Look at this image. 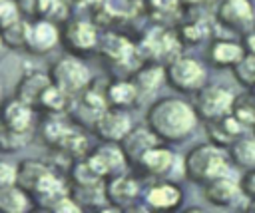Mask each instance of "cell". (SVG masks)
Returning <instances> with one entry per match:
<instances>
[{
    "label": "cell",
    "mask_w": 255,
    "mask_h": 213,
    "mask_svg": "<svg viewBox=\"0 0 255 213\" xmlns=\"http://www.w3.org/2000/svg\"><path fill=\"white\" fill-rule=\"evenodd\" d=\"M181 165L183 175L197 185H205L223 175H233V163L229 159L227 149L211 141L191 147L185 153Z\"/></svg>",
    "instance_id": "2"
},
{
    "label": "cell",
    "mask_w": 255,
    "mask_h": 213,
    "mask_svg": "<svg viewBox=\"0 0 255 213\" xmlns=\"http://www.w3.org/2000/svg\"><path fill=\"white\" fill-rule=\"evenodd\" d=\"M239 185H241V191L247 199H255V167L245 169L243 177L239 179Z\"/></svg>",
    "instance_id": "36"
},
{
    "label": "cell",
    "mask_w": 255,
    "mask_h": 213,
    "mask_svg": "<svg viewBox=\"0 0 255 213\" xmlns=\"http://www.w3.org/2000/svg\"><path fill=\"white\" fill-rule=\"evenodd\" d=\"M52 149H56L60 155H66L68 159L76 161V159L86 157L92 147H90L88 135H86L82 129H76L74 125H70L68 131L58 139V143H56Z\"/></svg>",
    "instance_id": "23"
},
{
    "label": "cell",
    "mask_w": 255,
    "mask_h": 213,
    "mask_svg": "<svg viewBox=\"0 0 255 213\" xmlns=\"http://www.w3.org/2000/svg\"><path fill=\"white\" fill-rule=\"evenodd\" d=\"M181 44H187V46H195V44H201L203 40H207L211 36V26L205 18H193V20H185L179 30H175Z\"/></svg>",
    "instance_id": "28"
},
{
    "label": "cell",
    "mask_w": 255,
    "mask_h": 213,
    "mask_svg": "<svg viewBox=\"0 0 255 213\" xmlns=\"http://www.w3.org/2000/svg\"><path fill=\"white\" fill-rule=\"evenodd\" d=\"M60 42L66 46L70 54L88 56L98 50L100 34L96 24L88 20H70L66 22L64 30H60Z\"/></svg>",
    "instance_id": "6"
},
{
    "label": "cell",
    "mask_w": 255,
    "mask_h": 213,
    "mask_svg": "<svg viewBox=\"0 0 255 213\" xmlns=\"http://www.w3.org/2000/svg\"><path fill=\"white\" fill-rule=\"evenodd\" d=\"M243 129H245V127H243L231 113L205 121V131H207L209 141L215 143V145H221V147H225V149H227L237 137L243 135Z\"/></svg>",
    "instance_id": "19"
},
{
    "label": "cell",
    "mask_w": 255,
    "mask_h": 213,
    "mask_svg": "<svg viewBox=\"0 0 255 213\" xmlns=\"http://www.w3.org/2000/svg\"><path fill=\"white\" fill-rule=\"evenodd\" d=\"M141 201L145 209L151 211H171L177 209L183 201V191L175 181L169 179H153L141 191Z\"/></svg>",
    "instance_id": "11"
},
{
    "label": "cell",
    "mask_w": 255,
    "mask_h": 213,
    "mask_svg": "<svg viewBox=\"0 0 255 213\" xmlns=\"http://www.w3.org/2000/svg\"><path fill=\"white\" fill-rule=\"evenodd\" d=\"M205 2H211V4H219L221 0H205Z\"/></svg>",
    "instance_id": "40"
},
{
    "label": "cell",
    "mask_w": 255,
    "mask_h": 213,
    "mask_svg": "<svg viewBox=\"0 0 255 213\" xmlns=\"http://www.w3.org/2000/svg\"><path fill=\"white\" fill-rule=\"evenodd\" d=\"M86 161L102 179L124 173L128 171V165H129L120 143H114V141H102L100 145L92 147L86 155Z\"/></svg>",
    "instance_id": "8"
},
{
    "label": "cell",
    "mask_w": 255,
    "mask_h": 213,
    "mask_svg": "<svg viewBox=\"0 0 255 213\" xmlns=\"http://www.w3.org/2000/svg\"><path fill=\"white\" fill-rule=\"evenodd\" d=\"M245 56V50L235 40H213L207 50L209 64L215 68H233L241 58Z\"/></svg>",
    "instance_id": "22"
},
{
    "label": "cell",
    "mask_w": 255,
    "mask_h": 213,
    "mask_svg": "<svg viewBox=\"0 0 255 213\" xmlns=\"http://www.w3.org/2000/svg\"><path fill=\"white\" fill-rule=\"evenodd\" d=\"M68 16L66 0H38V18H48L52 22H64Z\"/></svg>",
    "instance_id": "33"
},
{
    "label": "cell",
    "mask_w": 255,
    "mask_h": 213,
    "mask_svg": "<svg viewBox=\"0 0 255 213\" xmlns=\"http://www.w3.org/2000/svg\"><path fill=\"white\" fill-rule=\"evenodd\" d=\"M149 4L159 12H171L181 4V0H149Z\"/></svg>",
    "instance_id": "37"
},
{
    "label": "cell",
    "mask_w": 255,
    "mask_h": 213,
    "mask_svg": "<svg viewBox=\"0 0 255 213\" xmlns=\"http://www.w3.org/2000/svg\"><path fill=\"white\" fill-rule=\"evenodd\" d=\"M98 50L114 64H126L128 58L135 54V46L122 34H106L104 38H100Z\"/></svg>",
    "instance_id": "24"
},
{
    "label": "cell",
    "mask_w": 255,
    "mask_h": 213,
    "mask_svg": "<svg viewBox=\"0 0 255 213\" xmlns=\"http://www.w3.org/2000/svg\"><path fill=\"white\" fill-rule=\"evenodd\" d=\"M58 44H60V28L56 22H52L48 18L28 20L24 52H28L32 56H44V54L52 52Z\"/></svg>",
    "instance_id": "10"
},
{
    "label": "cell",
    "mask_w": 255,
    "mask_h": 213,
    "mask_svg": "<svg viewBox=\"0 0 255 213\" xmlns=\"http://www.w3.org/2000/svg\"><path fill=\"white\" fill-rule=\"evenodd\" d=\"M241 46H243L245 54L255 56V30H249V32L243 34V44Z\"/></svg>",
    "instance_id": "38"
},
{
    "label": "cell",
    "mask_w": 255,
    "mask_h": 213,
    "mask_svg": "<svg viewBox=\"0 0 255 213\" xmlns=\"http://www.w3.org/2000/svg\"><path fill=\"white\" fill-rule=\"evenodd\" d=\"M72 100H74V96H70L62 88L50 84L48 90L40 98L38 109H44L46 113H66L72 107Z\"/></svg>",
    "instance_id": "27"
},
{
    "label": "cell",
    "mask_w": 255,
    "mask_h": 213,
    "mask_svg": "<svg viewBox=\"0 0 255 213\" xmlns=\"http://www.w3.org/2000/svg\"><path fill=\"white\" fill-rule=\"evenodd\" d=\"M157 143H161L159 141V137L151 131V127L147 125V123H143V125H135L133 123V127L124 135V139L120 141V147H122V151H124V155L128 157V161L129 163H137V159L149 149V147H153V145H157Z\"/></svg>",
    "instance_id": "16"
},
{
    "label": "cell",
    "mask_w": 255,
    "mask_h": 213,
    "mask_svg": "<svg viewBox=\"0 0 255 213\" xmlns=\"http://www.w3.org/2000/svg\"><path fill=\"white\" fill-rule=\"evenodd\" d=\"M207 82L205 66L193 56H175L165 64V84L179 94H195Z\"/></svg>",
    "instance_id": "4"
},
{
    "label": "cell",
    "mask_w": 255,
    "mask_h": 213,
    "mask_svg": "<svg viewBox=\"0 0 255 213\" xmlns=\"http://www.w3.org/2000/svg\"><path fill=\"white\" fill-rule=\"evenodd\" d=\"M215 16L223 28L235 34H245L255 24V12L251 0H221L217 4Z\"/></svg>",
    "instance_id": "12"
},
{
    "label": "cell",
    "mask_w": 255,
    "mask_h": 213,
    "mask_svg": "<svg viewBox=\"0 0 255 213\" xmlns=\"http://www.w3.org/2000/svg\"><path fill=\"white\" fill-rule=\"evenodd\" d=\"M229 159L235 167H255V135H241L227 147Z\"/></svg>",
    "instance_id": "26"
},
{
    "label": "cell",
    "mask_w": 255,
    "mask_h": 213,
    "mask_svg": "<svg viewBox=\"0 0 255 213\" xmlns=\"http://www.w3.org/2000/svg\"><path fill=\"white\" fill-rule=\"evenodd\" d=\"M0 94H2V86H0Z\"/></svg>",
    "instance_id": "41"
},
{
    "label": "cell",
    "mask_w": 255,
    "mask_h": 213,
    "mask_svg": "<svg viewBox=\"0 0 255 213\" xmlns=\"http://www.w3.org/2000/svg\"><path fill=\"white\" fill-rule=\"evenodd\" d=\"M131 127H133V121H131L129 111L120 109V107H112V106L104 107L92 119V129H94L96 137L102 139V141L120 143Z\"/></svg>",
    "instance_id": "7"
},
{
    "label": "cell",
    "mask_w": 255,
    "mask_h": 213,
    "mask_svg": "<svg viewBox=\"0 0 255 213\" xmlns=\"http://www.w3.org/2000/svg\"><path fill=\"white\" fill-rule=\"evenodd\" d=\"M18 179V165L12 161H4L0 159V187L12 185Z\"/></svg>",
    "instance_id": "35"
},
{
    "label": "cell",
    "mask_w": 255,
    "mask_h": 213,
    "mask_svg": "<svg viewBox=\"0 0 255 213\" xmlns=\"http://www.w3.org/2000/svg\"><path fill=\"white\" fill-rule=\"evenodd\" d=\"M139 167V171L145 175V177H151V179H169L173 173H175V165H177V155L157 143L153 147H149L135 163Z\"/></svg>",
    "instance_id": "13"
},
{
    "label": "cell",
    "mask_w": 255,
    "mask_h": 213,
    "mask_svg": "<svg viewBox=\"0 0 255 213\" xmlns=\"http://www.w3.org/2000/svg\"><path fill=\"white\" fill-rule=\"evenodd\" d=\"M145 123L159 137V141L179 143L195 131L199 117L193 104L175 96H165L149 104L145 111Z\"/></svg>",
    "instance_id": "1"
},
{
    "label": "cell",
    "mask_w": 255,
    "mask_h": 213,
    "mask_svg": "<svg viewBox=\"0 0 255 213\" xmlns=\"http://www.w3.org/2000/svg\"><path fill=\"white\" fill-rule=\"evenodd\" d=\"M104 92H106V102L112 107L131 109L139 102V94H137L133 82L128 80V78H118V80L108 82V86H106Z\"/></svg>",
    "instance_id": "21"
},
{
    "label": "cell",
    "mask_w": 255,
    "mask_h": 213,
    "mask_svg": "<svg viewBox=\"0 0 255 213\" xmlns=\"http://www.w3.org/2000/svg\"><path fill=\"white\" fill-rule=\"evenodd\" d=\"M52 165L40 159H24L18 163V179L16 183L22 185L32 197L34 193L40 189V185L44 183V179L52 173Z\"/></svg>",
    "instance_id": "20"
},
{
    "label": "cell",
    "mask_w": 255,
    "mask_h": 213,
    "mask_svg": "<svg viewBox=\"0 0 255 213\" xmlns=\"http://www.w3.org/2000/svg\"><path fill=\"white\" fill-rule=\"evenodd\" d=\"M26 26H28L26 18H20V20L8 24V26H2L0 28V42L10 50H24Z\"/></svg>",
    "instance_id": "31"
},
{
    "label": "cell",
    "mask_w": 255,
    "mask_h": 213,
    "mask_svg": "<svg viewBox=\"0 0 255 213\" xmlns=\"http://www.w3.org/2000/svg\"><path fill=\"white\" fill-rule=\"evenodd\" d=\"M52 84L50 80V74L48 72H40V70H32V72H26L20 82L16 84V90H14V98H18L20 102L32 106L34 109H38L40 106V98L42 94L48 90V86Z\"/></svg>",
    "instance_id": "18"
},
{
    "label": "cell",
    "mask_w": 255,
    "mask_h": 213,
    "mask_svg": "<svg viewBox=\"0 0 255 213\" xmlns=\"http://www.w3.org/2000/svg\"><path fill=\"white\" fill-rule=\"evenodd\" d=\"M203 195L215 207H235L241 199H247L241 191L239 179H235L233 175H223V177H217V179L205 183Z\"/></svg>",
    "instance_id": "14"
},
{
    "label": "cell",
    "mask_w": 255,
    "mask_h": 213,
    "mask_svg": "<svg viewBox=\"0 0 255 213\" xmlns=\"http://www.w3.org/2000/svg\"><path fill=\"white\" fill-rule=\"evenodd\" d=\"M34 207V197L18 183L0 187V211L2 213H26Z\"/></svg>",
    "instance_id": "25"
},
{
    "label": "cell",
    "mask_w": 255,
    "mask_h": 213,
    "mask_svg": "<svg viewBox=\"0 0 255 213\" xmlns=\"http://www.w3.org/2000/svg\"><path fill=\"white\" fill-rule=\"evenodd\" d=\"M231 115L243 127H255V98L251 90H247L241 96H235L231 106Z\"/></svg>",
    "instance_id": "30"
},
{
    "label": "cell",
    "mask_w": 255,
    "mask_h": 213,
    "mask_svg": "<svg viewBox=\"0 0 255 213\" xmlns=\"http://www.w3.org/2000/svg\"><path fill=\"white\" fill-rule=\"evenodd\" d=\"M235 94L219 84H211V86H203L199 92H195V102L193 107L197 111V117L203 121L221 117L231 113V106H233Z\"/></svg>",
    "instance_id": "5"
},
{
    "label": "cell",
    "mask_w": 255,
    "mask_h": 213,
    "mask_svg": "<svg viewBox=\"0 0 255 213\" xmlns=\"http://www.w3.org/2000/svg\"><path fill=\"white\" fill-rule=\"evenodd\" d=\"M129 80L133 82V86L139 94V100L145 96H153L165 84V64L147 60L139 68H135V72L131 74Z\"/></svg>",
    "instance_id": "17"
},
{
    "label": "cell",
    "mask_w": 255,
    "mask_h": 213,
    "mask_svg": "<svg viewBox=\"0 0 255 213\" xmlns=\"http://www.w3.org/2000/svg\"><path fill=\"white\" fill-rule=\"evenodd\" d=\"M253 26H255V24H253Z\"/></svg>",
    "instance_id": "42"
},
{
    "label": "cell",
    "mask_w": 255,
    "mask_h": 213,
    "mask_svg": "<svg viewBox=\"0 0 255 213\" xmlns=\"http://www.w3.org/2000/svg\"><path fill=\"white\" fill-rule=\"evenodd\" d=\"M233 76H235V80L243 86V88H247V90H255V56H251V54H245L233 68Z\"/></svg>",
    "instance_id": "32"
},
{
    "label": "cell",
    "mask_w": 255,
    "mask_h": 213,
    "mask_svg": "<svg viewBox=\"0 0 255 213\" xmlns=\"http://www.w3.org/2000/svg\"><path fill=\"white\" fill-rule=\"evenodd\" d=\"M106 201L112 209H129L135 201L141 199V183L137 177L129 175L128 171L112 175L104 181Z\"/></svg>",
    "instance_id": "9"
},
{
    "label": "cell",
    "mask_w": 255,
    "mask_h": 213,
    "mask_svg": "<svg viewBox=\"0 0 255 213\" xmlns=\"http://www.w3.org/2000/svg\"><path fill=\"white\" fill-rule=\"evenodd\" d=\"M72 123L68 121V115L66 113H48V117L42 121L40 125V135L44 139L46 145L54 147L58 143V139L68 131Z\"/></svg>",
    "instance_id": "29"
},
{
    "label": "cell",
    "mask_w": 255,
    "mask_h": 213,
    "mask_svg": "<svg viewBox=\"0 0 255 213\" xmlns=\"http://www.w3.org/2000/svg\"><path fill=\"white\" fill-rule=\"evenodd\" d=\"M20 18H22V12H20V6L16 0H0V28L8 26Z\"/></svg>",
    "instance_id": "34"
},
{
    "label": "cell",
    "mask_w": 255,
    "mask_h": 213,
    "mask_svg": "<svg viewBox=\"0 0 255 213\" xmlns=\"http://www.w3.org/2000/svg\"><path fill=\"white\" fill-rule=\"evenodd\" d=\"M48 74H50L52 84L62 88L70 96H78L84 88H88L94 82L92 70L82 60V56H76V54H70V52L60 56L50 66Z\"/></svg>",
    "instance_id": "3"
},
{
    "label": "cell",
    "mask_w": 255,
    "mask_h": 213,
    "mask_svg": "<svg viewBox=\"0 0 255 213\" xmlns=\"http://www.w3.org/2000/svg\"><path fill=\"white\" fill-rule=\"evenodd\" d=\"M181 2H185V4H189V6H195V4H199V2H205V0H181Z\"/></svg>",
    "instance_id": "39"
},
{
    "label": "cell",
    "mask_w": 255,
    "mask_h": 213,
    "mask_svg": "<svg viewBox=\"0 0 255 213\" xmlns=\"http://www.w3.org/2000/svg\"><path fill=\"white\" fill-rule=\"evenodd\" d=\"M0 123L20 133H34V107L18 98L0 102Z\"/></svg>",
    "instance_id": "15"
}]
</instances>
